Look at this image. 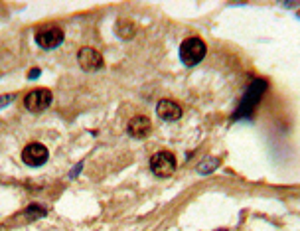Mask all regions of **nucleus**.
<instances>
[{"label": "nucleus", "instance_id": "obj_1", "mask_svg": "<svg viewBox=\"0 0 300 231\" xmlns=\"http://www.w3.org/2000/svg\"><path fill=\"white\" fill-rule=\"evenodd\" d=\"M265 89H266V81H263V79H255L247 87V91H245V97H243L241 105L237 109V113L233 115V119H247V117H251L253 111H255V107L259 105V101H261V97H263Z\"/></svg>", "mask_w": 300, "mask_h": 231}, {"label": "nucleus", "instance_id": "obj_2", "mask_svg": "<svg viewBox=\"0 0 300 231\" xmlns=\"http://www.w3.org/2000/svg\"><path fill=\"white\" fill-rule=\"evenodd\" d=\"M206 53H208V46H206V42H204L202 38H197V36L184 40L182 46H180V59H182L186 65H197V63L206 57Z\"/></svg>", "mask_w": 300, "mask_h": 231}, {"label": "nucleus", "instance_id": "obj_3", "mask_svg": "<svg viewBox=\"0 0 300 231\" xmlns=\"http://www.w3.org/2000/svg\"><path fill=\"white\" fill-rule=\"evenodd\" d=\"M34 40L42 50H55L63 42V30L59 26H44L36 30Z\"/></svg>", "mask_w": 300, "mask_h": 231}, {"label": "nucleus", "instance_id": "obj_4", "mask_svg": "<svg viewBox=\"0 0 300 231\" xmlns=\"http://www.w3.org/2000/svg\"><path fill=\"white\" fill-rule=\"evenodd\" d=\"M150 170L160 178H168L176 170V156L168 150H160L150 158Z\"/></svg>", "mask_w": 300, "mask_h": 231}, {"label": "nucleus", "instance_id": "obj_5", "mask_svg": "<svg viewBox=\"0 0 300 231\" xmlns=\"http://www.w3.org/2000/svg\"><path fill=\"white\" fill-rule=\"evenodd\" d=\"M53 95L50 89L46 87H40V89H34V91H30L26 97H24V105L28 111H32V113H42L44 109H48L50 103H52Z\"/></svg>", "mask_w": 300, "mask_h": 231}, {"label": "nucleus", "instance_id": "obj_6", "mask_svg": "<svg viewBox=\"0 0 300 231\" xmlns=\"http://www.w3.org/2000/svg\"><path fill=\"white\" fill-rule=\"evenodd\" d=\"M48 158H50V152H48V148H46L44 144H40V142H30V144L24 146V150H22V162H24L26 166H32V168H38V166L46 164Z\"/></svg>", "mask_w": 300, "mask_h": 231}, {"label": "nucleus", "instance_id": "obj_7", "mask_svg": "<svg viewBox=\"0 0 300 231\" xmlns=\"http://www.w3.org/2000/svg\"><path fill=\"white\" fill-rule=\"evenodd\" d=\"M77 61H79V68L85 71H97L103 68V55L93 50V48H81L77 53Z\"/></svg>", "mask_w": 300, "mask_h": 231}, {"label": "nucleus", "instance_id": "obj_8", "mask_svg": "<svg viewBox=\"0 0 300 231\" xmlns=\"http://www.w3.org/2000/svg\"><path fill=\"white\" fill-rule=\"evenodd\" d=\"M126 130H128V135L130 137H135V139H144V137H148L150 135V130H152V124H150V119L148 117H132L128 124H126Z\"/></svg>", "mask_w": 300, "mask_h": 231}, {"label": "nucleus", "instance_id": "obj_9", "mask_svg": "<svg viewBox=\"0 0 300 231\" xmlns=\"http://www.w3.org/2000/svg\"><path fill=\"white\" fill-rule=\"evenodd\" d=\"M156 113L162 121H178L182 117V107L178 105L176 101L170 99H162L156 105Z\"/></svg>", "mask_w": 300, "mask_h": 231}, {"label": "nucleus", "instance_id": "obj_10", "mask_svg": "<svg viewBox=\"0 0 300 231\" xmlns=\"http://www.w3.org/2000/svg\"><path fill=\"white\" fill-rule=\"evenodd\" d=\"M137 30H139L137 24L132 20H128V18H119L115 22V34L119 38H123V40H132L137 36Z\"/></svg>", "mask_w": 300, "mask_h": 231}, {"label": "nucleus", "instance_id": "obj_11", "mask_svg": "<svg viewBox=\"0 0 300 231\" xmlns=\"http://www.w3.org/2000/svg\"><path fill=\"white\" fill-rule=\"evenodd\" d=\"M219 164H221V160L219 158H215V156H206V160L197 166V172H199V174H212Z\"/></svg>", "mask_w": 300, "mask_h": 231}, {"label": "nucleus", "instance_id": "obj_12", "mask_svg": "<svg viewBox=\"0 0 300 231\" xmlns=\"http://www.w3.org/2000/svg\"><path fill=\"white\" fill-rule=\"evenodd\" d=\"M24 213H26V215H30L32 219H36V217H44L48 212H46L44 208H40V206H30V208H28Z\"/></svg>", "mask_w": 300, "mask_h": 231}, {"label": "nucleus", "instance_id": "obj_13", "mask_svg": "<svg viewBox=\"0 0 300 231\" xmlns=\"http://www.w3.org/2000/svg\"><path fill=\"white\" fill-rule=\"evenodd\" d=\"M14 97H16V95H12V93H10V95H2V97H0V109H4L8 103H12Z\"/></svg>", "mask_w": 300, "mask_h": 231}, {"label": "nucleus", "instance_id": "obj_14", "mask_svg": "<svg viewBox=\"0 0 300 231\" xmlns=\"http://www.w3.org/2000/svg\"><path fill=\"white\" fill-rule=\"evenodd\" d=\"M38 75H40V70H30V73H28V77H30V79H36Z\"/></svg>", "mask_w": 300, "mask_h": 231}]
</instances>
